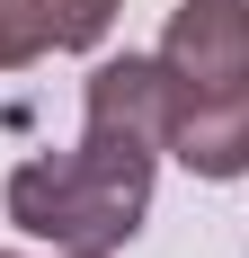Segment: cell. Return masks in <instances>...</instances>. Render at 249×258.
I'll return each mask as SVG.
<instances>
[{"instance_id": "52a82bcc", "label": "cell", "mask_w": 249, "mask_h": 258, "mask_svg": "<svg viewBox=\"0 0 249 258\" xmlns=\"http://www.w3.org/2000/svg\"><path fill=\"white\" fill-rule=\"evenodd\" d=\"M0 258H27V249H0ZM53 258H80V249H53Z\"/></svg>"}, {"instance_id": "277c9868", "label": "cell", "mask_w": 249, "mask_h": 258, "mask_svg": "<svg viewBox=\"0 0 249 258\" xmlns=\"http://www.w3.org/2000/svg\"><path fill=\"white\" fill-rule=\"evenodd\" d=\"M169 160L187 169V178H205V187L249 178V89L178 107V116H169Z\"/></svg>"}, {"instance_id": "5b68a950", "label": "cell", "mask_w": 249, "mask_h": 258, "mask_svg": "<svg viewBox=\"0 0 249 258\" xmlns=\"http://www.w3.org/2000/svg\"><path fill=\"white\" fill-rule=\"evenodd\" d=\"M0 18L27 45V62H45V53H98L125 0H0Z\"/></svg>"}, {"instance_id": "8992f818", "label": "cell", "mask_w": 249, "mask_h": 258, "mask_svg": "<svg viewBox=\"0 0 249 258\" xmlns=\"http://www.w3.org/2000/svg\"><path fill=\"white\" fill-rule=\"evenodd\" d=\"M0 72H27V45L9 36V18H0Z\"/></svg>"}, {"instance_id": "3957f363", "label": "cell", "mask_w": 249, "mask_h": 258, "mask_svg": "<svg viewBox=\"0 0 249 258\" xmlns=\"http://www.w3.org/2000/svg\"><path fill=\"white\" fill-rule=\"evenodd\" d=\"M169 107H178V89L160 72V53H107L80 80V125H116L134 143H151L160 160H169Z\"/></svg>"}, {"instance_id": "7a4b0ae2", "label": "cell", "mask_w": 249, "mask_h": 258, "mask_svg": "<svg viewBox=\"0 0 249 258\" xmlns=\"http://www.w3.org/2000/svg\"><path fill=\"white\" fill-rule=\"evenodd\" d=\"M151 53H160L178 107L249 89V0H178ZM178 107H169V116H178Z\"/></svg>"}, {"instance_id": "6da1fadb", "label": "cell", "mask_w": 249, "mask_h": 258, "mask_svg": "<svg viewBox=\"0 0 249 258\" xmlns=\"http://www.w3.org/2000/svg\"><path fill=\"white\" fill-rule=\"evenodd\" d=\"M151 178H160L151 143H134L116 125H80L72 152H36L0 178V214L27 240H45V249L116 258L151 223Z\"/></svg>"}]
</instances>
